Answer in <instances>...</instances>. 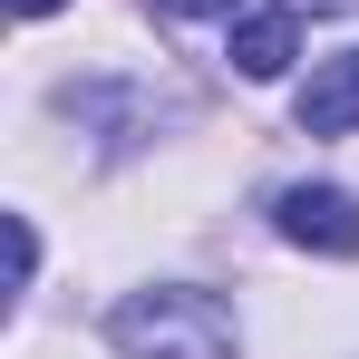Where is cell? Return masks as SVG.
Segmentation results:
<instances>
[{"mask_svg": "<svg viewBox=\"0 0 359 359\" xmlns=\"http://www.w3.org/2000/svg\"><path fill=\"white\" fill-rule=\"evenodd\" d=\"M107 330H117L126 359H224L233 350V320L204 292H136V301H117Z\"/></svg>", "mask_w": 359, "mask_h": 359, "instance_id": "cell-1", "label": "cell"}, {"mask_svg": "<svg viewBox=\"0 0 359 359\" xmlns=\"http://www.w3.org/2000/svg\"><path fill=\"white\" fill-rule=\"evenodd\" d=\"M311 10H359V0H311Z\"/></svg>", "mask_w": 359, "mask_h": 359, "instance_id": "cell-8", "label": "cell"}, {"mask_svg": "<svg viewBox=\"0 0 359 359\" xmlns=\"http://www.w3.org/2000/svg\"><path fill=\"white\" fill-rule=\"evenodd\" d=\"M272 224H282V243H301V252L359 262V194H340V184H292V194L272 204Z\"/></svg>", "mask_w": 359, "mask_h": 359, "instance_id": "cell-2", "label": "cell"}, {"mask_svg": "<svg viewBox=\"0 0 359 359\" xmlns=\"http://www.w3.org/2000/svg\"><path fill=\"white\" fill-rule=\"evenodd\" d=\"M10 10H20V20H49V10H59V0H10Z\"/></svg>", "mask_w": 359, "mask_h": 359, "instance_id": "cell-7", "label": "cell"}, {"mask_svg": "<svg viewBox=\"0 0 359 359\" xmlns=\"http://www.w3.org/2000/svg\"><path fill=\"white\" fill-rule=\"evenodd\" d=\"M224 59H233L243 78H282V68L301 59V10H243Z\"/></svg>", "mask_w": 359, "mask_h": 359, "instance_id": "cell-3", "label": "cell"}, {"mask_svg": "<svg viewBox=\"0 0 359 359\" xmlns=\"http://www.w3.org/2000/svg\"><path fill=\"white\" fill-rule=\"evenodd\" d=\"M10 272H20V282L39 272V233H29V214H10Z\"/></svg>", "mask_w": 359, "mask_h": 359, "instance_id": "cell-5", "label": "cell"}, {"mask_svg": "<svg viewBox=\"0 0 359 359\" xmlns=\"http://www.w3.org/2000/svg\"><path fill=\"white\" fill-rule=\"evenodd\" d=\"M156 10H175V20H204V10H233V0H156Z\"/></svg>", "mask_w": 359, "mask_h": 359, "instance_id": "cell-6", "label": "cell"}, {"mask_svg": "<svg viewBox=\"0 0 359 359\" xmlns=\"http://www.w3.org/2000/svg\"><path fill=\"white\" fill-rule=\"evenodd\" d=\"M350 126H359V49H340L301 88V136H350Z\"/></svg>", "mask_w": 359, "mask_h": 359, "instance_id": "cell-4", "label": "cell"}]
</instances>
